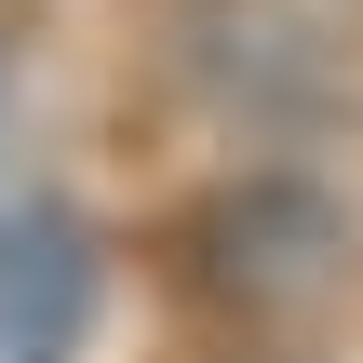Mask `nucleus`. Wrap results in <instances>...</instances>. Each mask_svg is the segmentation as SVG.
Masks as SVG:
<instances>
[{
  "instance_id": "1",
  "label": "nucleus",
  "mask_w": 363,
  "mask_h": 363,
  "mask_svg": "<svg viewBox=\"0 0 363 363\" xmlns=\"http://www.w3.org/2000/svg\"><path fill=\"white\" fill-rule=\"evenodd\" d=\"M162 67L216 135H256V148H310L363 108L337 0H162Z\"/></svg>"
},
{
  "instance_id": "2",
  "label": "nucleus",
  "mask_w": 363,
  "mask_h": 363,
  "mask_svg": "<svg viewBox=\"0 0 363 363\" xmlns=\"http://www.w3.org/2000/svg\"><path fill=\"white\" fill-rule=\"evenodd\" d=\"M363 216L337 202V175L310 162H229L202 202H189V283L242 323H310L350 296Z\"/></svg>"
},
{
  "instance_id": "3",
  "label": "nucleus",
  "mask_w": 363,
  "mask_h": 363,
  "mask_svg": "<svg viewBox=\"0 0 363 363\" xmlns=\"http://www.w3.org/2000/svg\"><path fill=\"white\" fill-rule=\"evenodd\" d=\"M81 310H94V229H81V202L40 189L0 229V337H13V363H67Z\"/></svg>"
}]
</instances>
